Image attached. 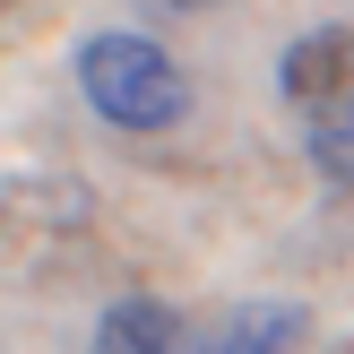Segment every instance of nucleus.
<instances>
[{"label": "nucleus", "mask_w": 354, "mask_h": 354, "mask_svg": "<svg viewBox=\"0 0 354 354\" xmlns=\"http://www.w3.org/2000/svg\"><path fill=\"white\" fill-rule=\"evenodd\" d=\"M95 354H190V328L173 320L165 303L130 294V303H113V311L95 320Z\"/></svg>", "instance_id": "nucleus-4"}, {"label": "nucleus", "mask_w": 354, "mask_h": 354, "mask_svg": "<svg viewBox=\"0 0 354 354\" xmlns=\"http://www.w3.org/2000/svg\"><path fill=\"white\" fill-rule=\"evenodd\" d=\"M277 86H286V104H328V95H354V26H311L286 44V61H277Z\"/></svg>", "instance_id": "nucleus-2"}, {"label": "nucleus", "mask_w": 354, "mask_h": 354, "mask_svg": "<svg viewBox=\"0 0 354 354\" xmlns=\"http://www.w3.org/2000/svg\"><path fill=\"white\" fill-rule=\"evenodd\" d=\"M147 9H216V0H147Z\"/></svg>", "instance_id": "nucleus-6"}, {"label": "nucleus", "mask_w": 354, "mask_h": 354, "mask_svg": "<svg viewBox=\"0 0 354 354\" xmlns=\"http://www.w3.org/2000/svg\"><path fill=\"white\" fill-rule=\"evenodd\" d=\"M78 86L113 130H173L190 113V86L147 35H86L78 44Z\"/></svg>", "instance_id": "nucleus-1"}, {"label": "nucleus", "mask_w": 354, "mask_h": 354, "mask_svg": "<svg viewBox=\"0 0 354 354\" xmlns=\"http://www.w3.org/2000/svg\"><path fill=\"white\" fill-rule=\"evenodd\" d=\"M303 156L328 173V182L354 190V95H328V104L303 113Z\"/></svg>", "instance_id": "nucleus-5"}, {"label": "nucleus", "mask_w": 354, "mask_h": 354, "mask_svg": "<svg viewBox=\"0 0 354 354\" xmlns=\"http://www.w3.org/2000/svg\"><path fill=\"white\" fill-rule=\"evenodd\" d=\"M311 337V311H294V303H242V311H225L216 328H207V346H190V354H294Z\"/></svg>", "instance_id": "nucleus-3"}]
</instances>
